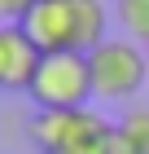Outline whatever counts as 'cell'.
Instances as JSON below:
<instances>
[{"mask_svg":"<svg viewBox=\"0 0 149 154\" xmlns=\"http://www.w3.org/2000/svg\"><path fill=\"white\" fill-rule=\"evenodd\" d=\"M26 97L40 110H79V106H88V97H92L88 53H44Z\"/></svg>","mask_w":149,"mask_h":154,"instance_id":"obj_3","label":"cell"},{"mask_svg":"<svg viewBox=\"0 0 149 154\" xmlns=\"http://www.w3.org/2000/svg\"><path fill=\"white\" fill-rule=\"evenodd\" d=\"M53 154H114V132L97 137V141H83V145H70V150H53Z\"/></svg>","mask_w":149,"mask_h":154,"instance_id":"obj_8","label":"cell"},{"mask_svg":"<svg viewBox=\"0 0 149 154\" xmlns=\"http://www.w3.org/2000/svg\"><path fill=\"white\" fill-rule=\"evenodd\" d=\"M35 9V0H0V22H22Z\"/></svg>","mask_w":149,"mask_h":154,"instance_id":"obj_9","label":"cell"},{"mask_svg":"<svg viewBox=\"0 0 149 154\" xmlns=\"http://www.w3.org/2000/svg\"><path fill=\"white\" fill-rule=\"evenodd\" d=\"M110 132H114V123H105V119L92 115L88 106H79V110H40V115L31 119V137H35V145L44 154L97 141V137H110Z\"/></svg>","mask_w":149,"mask_h":154,"instance_id":"obj_4","label":"cell"},{"mask_svg":"<svg viewBox=\"0 0 149 154\" xmlns=\"http://www.w3.org/2000/svg\"><path fill=\"white\" fill-rule=\"evenodd\" d=\"M118 22H123L127 40L149 44V0H118Z\"/></svg>","mask_w":149,"mask_h":154,"instance_id":"obj_7","label":"cell"},{"mask_svg":"<svg viewBox=\"0 0 149 154\" xmlns=\"http://www.w3.org/2000/svg\"><path fill=\"white\" fill-rule=\"evenodd\" d=\"M40 48L22 31V22H0V88L4 93H26L40 66Z\"/></svg>","mask_w":149,"mask_h":154,"instance_id":"obj_5","label":"cell"},{"mask_svg":"<svg viewBox=\"0 0 149 154\" xmlns=\"http://www.w3.org/2000/svg\"><path fill=\"white\" fill-rule=\"evenodd\" d=\"M114 154H149V106L127 110L114 123Z\"/></svg>","mask_w":149,"mask_h":154,"instance_id":"obj_6","label":"cell"},{"mask_svg":"<svg viewBox=\"0 0 149 154\" xmlns=\"http://www.w3.org/2000/svg\"><path fill=\"white\" fill-rule=\"evenodd\" d=\"M22 31L40 53H92L105 40L101 0H35L22 18Z\"/></svg>","mask_w":149,"mask_h":154,"instance_id":"obj_1","label":"cell"},{"mask_svg":"<svg viewBox=\"0 0 149 154\" xmlns=\"http://www.w3.org/2000/svg\"><path fill=\"white\" fill-rule=\"evenodd\" d=\"M88 75H92V97L97 101H127L136 97L149 79V53L136 40H110L88 53Z\"/></svg>","mask_w":149,"mask_h":154,"instance_id":"obj_2","label":"cell"}]
</instances>
